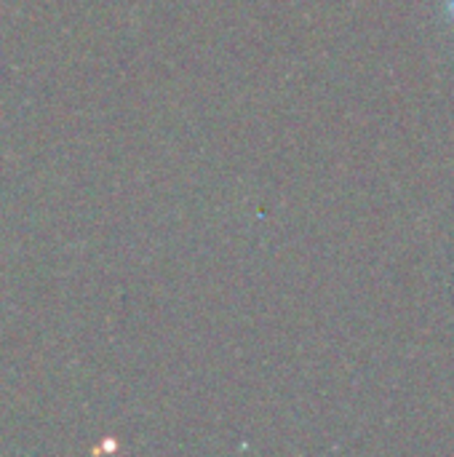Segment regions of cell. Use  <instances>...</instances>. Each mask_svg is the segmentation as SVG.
<instances>
[{"label":"cell","mask_w":454,"mask_h":457,"mask_svg":"<svg viewBox=\"0 0 454 457\" xmlns=\"http://www.w3.org/2000/svg\"><path fill=\"white\" fill-rule=\"evenodd\" d=\"M450 13H452V16H454V0H452V3H450Z\"/></svg>","instance_id":"obj_1"}]
</instances>
